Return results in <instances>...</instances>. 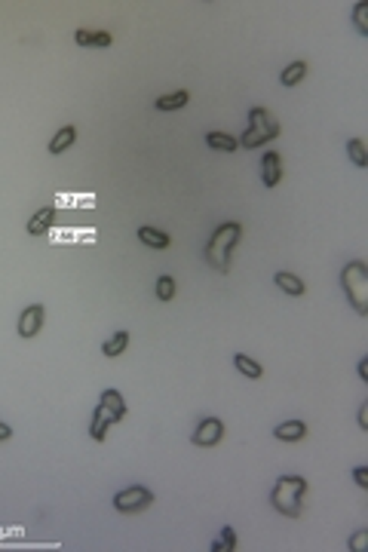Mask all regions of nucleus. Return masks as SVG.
<instances>
[{"mask_svg":"<svg viewBox=\"0 0 368 552\" xmlns=\"http://www.w3.org/2000/svg\"><path fill=\"white\" fill-rule=\"evenodd\" d=\"M239 237H243V224H239V221H224L221 228H215V233L209 237V246H206V261H209V267H215V270L228 273V270H230L233 246L239 243Z\"/></svg>","mask_w":368,"mask_h":552,"instance_id":"obj_1","label":"nucleus"},{"mask_svg":"<svg viewBox=\"0 0 368 552\" xmlns=\"http://www.w3.org/2000/svg\"><path fill=\"white\" fill-rule=\"evenodd\" d=\"M304 491H307V482L301 476H279L273 482V491H270V504L279 509L286 519H298L301 509H304Z\"/></svg>","mask_w":368,"mask_h":552,"instance_id":"obj_2","label":"nucleus"},{"mask_svg":"<svg viewBox=\"0 0 368 552\" xmlns=\"http://www.w3.org/2000/svg\"><path fill=\"white\" fill-rule=\"evenodd\" d=\"M126 417V399L120 396L117 390H104L102 399H98V408L95 414H92V427H89V436L95 439V442H104V436H108V430L120 423Z\"/></svg>","mask_w":368,"mask_h":552,"instance_id":"obj_3","label":"nucleus"},{"mask_svg":"<svg viewBox=\"0 0 368 552\" xmlns=\"http://www.w3.org/2000/svg\"><path fill=\"white\" fill-rule=\"evenodd\" d=\"M341 286H344L347 301L353 304V310H356L359 316H365L368 313V264L365 261H350V264H344Z\"/></svg>","mask_w":368,"mask_h":552,"instance_id":"obj_4","label":"nucleus"},{"mask_svg":"<svg viewBox=\"0 0 368 552\" xmlns=\"http://www.w3.org/2000/svg\"><path fill=\"white\" fill-rule=\"evenodd\" d=\"M279 123H276V117L270 114L267 108H252L249 111V129L243 132V141L239 145L246 147V151H255V147L267 145V141L279 138Z\"/></svg>","mask_w":368,"mask_h":552,"instance_id":"obj_5","label":"nucleus"},{"mask_svg":"<svg viewBox=\"0 0 368 552\" xmlns=\"http://www.w3.org/2000/svg\"><path fill=\"white\" fill-rule=\"evenodd\" d=\"M154 504V491L145 485H132V488H123V491L114 497V509L117 513H141Z\"/></svg>","mask_w":368,"mask_h":552,"instance_id":"obj_6","label":"nucleus"},{"mask_svg":"<svg viewBox=\"0 0 368 552\" xmlns=\"http://www.w3.org/2000/svg\"><path fill=\"white\" fill-rule=\"evenodd\" d=\"M224 439V423L218 417H203L194 430V445L196 448H215Z\"/></svg>","mask_w":368,"mask_h":552,"instance_id":"obj_7","label":"nucleus"},{"mask_svg":"<svg viewBox=\"0 0 368 552\" xmlns=\"http://www.w3.org/2000/svg\"><path fill=\"white\" fill-rule=\"evenodd\" d=\"M44 316H46L44 304H31V307H25L22 316H19V325H16L19 335H22V338H37L40 329H44Z\"/></svg>","mask_w":368,"mask_h":552,"instance_id":"obj_8","label":"nucleus"},{"mask_svg":"<svg viewBox=\"0 0 368 552\" xmlns=\"http://www.w3.org/2000/svg\"><path fill=\"white\" fill-rule=\"evenodd\" d=\"M261 181H264V187H276V184L282 181V160L279 154H264L261 157Z\"/></svg>","mask_w":368,"mask_h":552,"instance_id":"obj_9","label":"nucleus"},{"mask_svg":"<svg viewBox=\"0 0 368 552\" xmlns=\"http://www.w3.org/2000/svg\"><path fill=\"white\" fill-rule=\"evenodd\" d=\"M138 239L147 246V249H154V252H163V249H169L172 246V237H169L166 230H160V228H138Z\"/></svg>","mask_w":368,"mask_h":552,"instance_id":"obj_10","label":"nucleus"},{"mask_svg":"<svg viewBox=\"0 0 368 552\" xmlns=\"http://www.w3.org/2000/svg\"><path fill=\"white\" fill-rule=\"evenodd\" d=\"M273 436L279 442H301L307 436V423L304 421H286V423H276L273 427Z\"/></svg>","mask_w":368,"mask_h":552,"instance_id":"obj_11","label":"nucleus"},{"mask_svg":"<svg viewBox=\"0 0 368 552\" xmlns=\"http://www.w3.org/2000/svg\"><path fill=\"white\" fill-rule=\"evenodd\" d=\"M53 221H55V209L44 206L40 212H34V215H31V221H28V233H31V237H44V233L53 228Z\"/></svg>","mask_w":368,"mask_h":552,"instance_id":"obj_12","label":"nucleus"},{"mask_svg":"<svg viewBox=\"0 0 368 552\" xmlns=\"http://www.w3.org/2000/svg\"><path fill=\"white\" fill-rule=\"evenodd\" d=\"M77 46H111L114 44V37H111L108 31H92V28H80V31L74 34Z\"/></svg>","mask_w":368,"mask_h":552,"instance_id":"obj_13","label":"nucleus"},{"mask_svg":"<svg viewBox=\"0 0 368 552\" xmlns=\"http://www.w3.org/2000/svg\"><path fill=\"white\" fill-rule=\"evenodd\" d=\"M77 141V129L74 126H62L53 138H49V154H65L71 145Z\"/></svg>","mask_w":368,"mask_h":552,"instance_id":"obj_14","label":"nucleus"},{"mask_svg":"<svg viewBox=\"0 0 368 552\" xmlns=\"http://www.w3.org/2000/svg\"><path fill=\"white\" fill-rule=\"evenodd\" d=\"M273 282L282 288L286 295H292V298H298V295H304V279L301 276H295V273H288V270H279L273 276Z\"/></svg>","mask_w":368,"mask_h":552,"instance_id":"obj_15","label":"nucleus"},{"mask_svg":"<svg viewBox=\"0 0 368 552\" xmlns=\"http://www.w3.org/2000/svg\"><path fill=\"white\" fill-rule=\"evenodd\" d=\"M187 102H190V92L178 89V92H169V95H160L157 102H154V108H157V111H178Z\"/></svg>","mask_w":368,"mask_h":552,"instance_id":"obj_16","label":"nucleus"},{"mask_svg":"<svg viewBox=\"0 0 368 552\" xmlns=\"http://www.w3.org/2000/svg\"><path fill=\"white\" fill-rule=\"evenodd\" d=\"M129 347V331H114V335L104 341V347H102V353L108 359H117V356H123V350Z\"/></svg>","mask_w":368,"mask_h":552,"instance_id":"obj_17","label":"nucleus"},{"mask_svg":"<svg viewBox=\"0 0 368 552\" xmlns=\"http://www.w3.org/2000/svg\"><path fill=\"white\" fill-rule=\"evenodd\" d=\"M206 145L212 147V151H224V154H233L239 147V141L228 136V132H209L206 136Z\"/></svg>","mask_w":368,"mask_h":552,"instance_id":"obj_18","label":"nucleus"},{"mask_svg":"<svg viewBox=\"0 0 368 552\" xmlns=\"http://www.w3.org/2000/svg\"><path fill=\"white\" fill-rule=\"evenodd\" d=\"M233 365H237V368H239V374H246L249 380H258L261 374H264V368L255 362L252 356H246V353H237V356H233Z\"/></svg>","mask_w":368,"mask_h":552,"instance_id":"obj_19","label":"nucleus"},{"mask_svg":"<svg viewBox=\"0 0 368 552\" xmlns=\"http://www.w3.org/2000/svg\"><path fill=\"white\" fill-rule=\"evenodd\" d=\"M209 549L212 552H233V549H237V531H233V528H221V534L212 540Z\"/></svg>","mask_w":368,"mask_h":552,"instance_id":"obj_20","label":"nucleus"},{"mask_svg":"<svg viewBox=\"0 0 368 552\" xmlns=\"http://www.w3.org/2000/svg\"><path fill=\"white\" fill-rule=\"evenodd\" d=\"M304 74H307V62H295V65H288L286 71H282V86H298V83L304 80Z\"/></svg>","mask_w":368,"mask_h":552,"instance_id":"obj_21","label":"nucleus"},{"mask_svg":"<svg viewBox=\"0 0 368 552\" xmlns=\"http://www.w3.org/2000/svg\"><path fill=\"white\" fill-rule=\"evenodd\" d=\"M347 154H350V160L356 163L359 169H365L368 166V154H365V145L359 138H350L347 141Z\"/></svg>","mask_w":368,"mask_h":552,"instance_id":"obj_22","label":"nucleus"},{"mask_svg":"<svg viewBox=\"0 0 368 552\" xmlns=\"http://www.w3.org/2000/svg\"><path fill=\"white\" fill-rule=\"evenodd\" d=\"M172 298H175V279H172V276H166V273L157 276V301L166 304Z\"/></svg>","mask_w":368,"mask_h":552,"instance_id":"obj_23","label":"nucleus"},{"mask_svg":"<svg viewBox=\"0 0 368 552\" xmlns=\"http://www.w3.org/2000/svg\"><path fill=\"white\" fill-rule=\"evenodd\" d=\"M353 22H356L359 34H368V3H356V10H353Z\"/></svg>","mask_w":368,"mask_h":552,"instance_id":"obj_24","label":"nucleus"},{"mask_svg":"<svg viewBox=\"0 0 368 552\" xmlns=\"http://www.w3.org/2000/svg\"><path fill=\"white\" fill-rule=\"evenodd\" d=\"M365 543H368V531H359V534H353L350 549L353 552H365Z\"/></svg>","mask_w":368,"mask_h":552,"instance_id":"obj_25","label":"nucleus"},{"mask_svg":"<svg viewBox=\"0 0 368 552\" xmlns=\"http://www.w3.org/2000/svg\"><path fill=\"white\" fill-rule=\"evenodd\" d=\"M353 479H356L359 488H368V466H356V470H353Z\"/></svg>","mask_w":368,"mask_h":552,"instance_id":"obj_26","label":"nucleus"},{"mask_svg":"<svg viewBox=\"0 0 368 552\" xmlns=\"http://www.w3.org/2000/svg\"><path fill=\"white\" fill-rule=\"evenodd\" d=\"M359 430H368V405L359 408Z\"/></svg>","mask_w":368,"mask_h":552,"instance_id":"obj_27","label":"nucleus"},{"mask_svg":"<svg viewBox=\"0 0 368 552\" xmlns=\"http://www.w3.org/2000/svg\"><path fill=\"white\" fill-rule=\"evenodd\" d=\"M12 436V427H10V423H3V421H0V442H6V439H10Z\"/></svg>","mask_w":368,"mask_h":552,"instance_id":"obj_28","label":"nucleus"},{"mask_svg":"<svg viewBox=\"0 0 368 552\" xmlns=\"http://www.w3.org/2000/svg\"><path fill=\"white\" fill-rule=\"evenodd\" d=\"M359 378L368 380V359H362V362H359Z\"/></svg>","mask_w":368,"mask_h":552,"instance_id":"obj_29","label":"nucleus"}]
</instances>
